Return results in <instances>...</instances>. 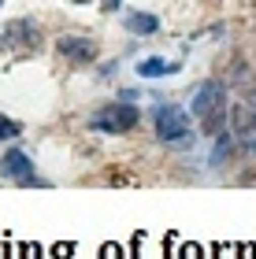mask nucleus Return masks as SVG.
<instances>
[{
	"label": "nucleus",
	"mask_w": 256,
	"mask_h": 259,
	"mask_svg": "<svg viewBox=\"0 0 256 259\" xmlns=\"http://www.w3.org/2000/svg\"><path fill=\"white\" fill-rule=\"evenodd\" d=\"M190 108H193V119L201 122L204 134H219V126L227 119V89H223V81H204V85L193 93Z\"/></svg>",
	"instance_id": "obj_1"
},
{
	"label": "nucleus",
	"mask_w": 256,
	"mask_h": 259,
	"mask_svg": "<svg viewBox=\"0 0 256 259\" xmlns=\"http://www.w3.org/2000/svg\"><path fill=\"white\" fill-rule=\"evenodd\" d=\"M137 119H141V111L134 104H108V108H100L93 115V130H100V134H126V130L137 126Z\"/></svg>",
	"instance_id": "obj_2"
},
{
	"label": "nucleus",
	"mask_w": 256,
	"mask_h": 259,
	"mask_svg": "<svg viewBox=\"0 0 256 259\" xmlns=\"http://www.w3.org/2000/svg\"><path fill=\"white\" fill-rule=\"evenodd\" d=\"M156 137L160 141H178V145H186L190 141V115H186L182 108H171V104H164V108H156Z\"/></svg>",
	"instance_id": "obj_3"
},
{
	"label": "nucleus",
	"mask_w": 256,
	"mask_h": 259,
	"mask_svg": "<svg viewBox=\"0 0 256 259\" xmlns=\"http://www.w3.org/2000/svg\"><path fill=\"white\" fill-rule=\"evenodd\" d=\"M0 174H4L8 182H38V178H33V159L26 156V152H19V148L4 152V159H0Z\"/></svg>",
	"instance_id": "obj_4"
},
{
	"label": "nucleus",
	"mask_w": 256,
	"mask_h": 259,
	"mask_svg": "<svg viewBox=\"0 0 256 259\" xmlns=\"http://www.w3.org/2000/svg\"><path fill=\"white\" fill-rule=\"evenodd\" d=\"M60 56L63 60H71V63H93L97 60V45H93L89 37H60Z\"/></svg>",
	"instance_id": "obj_5"
},
{
	"label": "nucleus",
	"mask_w": 256,
	"mask_h": 259,
	"mask_svg": "<svg viewBox=\"0 0 256 259\" xmlns=\"http://www.w3.org/2000/svg\"><path fill=\"white\" fill-rule=\"evenodd\" d=\"M137 74H141V78L178 74V63H171V60H141V63H137Z\"/></svg>",
	"instance_id": "obj_6"
},
{
	"label": "nucleus",
	"mask_w": 256,
	"mask_h": 259,
	"mask_svg": "<svg viewBox=\"0 0 256 259\" xmlns=\"http://www.w3.org/2000/svg\"><path fill=\"white\" fill-rule=\"evenodd\" d=\"M126 30H134V33H156L160 30V19L149 15V11H134V15L126 19Z\"/></svg>",
	"instance_id": "obj_7"
},
{
	"label": "nucleus",
	"mask_w": 256,
	"mask_h": 259,
	"mask_svg": "<svg viewBox=\"0 0 256 259\" xmlns=\"http://www.w3.org/2000/svg\"><path fill=\"white\" fill-rule=\"evenodd\" d=\"M252 126H256V108H252V104H241V111L234 119V130H238V134H249Z\"/></svg>",
	"instance_id": "obj_8"
},
{
	"label": "nucleus",
	"mask_w": 256,
	"mask_h": 259,
	"mask_svg": "<svg viewBox=\"0 0 256 259\" xmlns=\"http://www.w3.org/2000/svg\"><path fill=\"white\" fill-rule=\"evenodd\" d=\"M22 134V126L15 119H8V115H0V141H15Z\"/></svg>",
	"instance_id": "obj_9"
},
{
	"label": "nucleus",
	"mask_w": 256,
	"mask_h": 259,
	"mask_svg": "<svg viewBox=\"0 0 256 259\" xmlns=\"http://www.w3.org/2000/svg\"><path fill=\"white\" fill-rule=\"evenodd\" d=\"M230 148H234V137H230V134H219V145H215V156H212V163H223Z\"/></svg>",
	"instance_id": "obj_10"
},
{
	"label": "nucleus",
	"mask_w": 256,
	"mask_h": 259,
	"mask_svg": "<svg viewBox=\"0 0 256 259\" xmlns=\"http://www.w3.org/2000/svg\"><path fill=\"white\" fill-rule=\"evenodd\" d=\"M119 4H123V0H104V8H108V11H115Z\"/></svg>",
	"instance_id": "obj_11"
},
{
	"label": "nucleus",
	"mask_w": 256,
	"mask_h": 259,
	"mask_svg": "<svg viewBox=\"0 0 256 259\" xmlns=\"http://www.w3.org/2000/svg\"><path fill=\"white\" fill-rule=\"evenodd\" d=\"M71 4H89V0H71Z\"/></svg>",
	"instance_id": "obj_12"
},
{
	"label": "nucleus",
	"mask_w": 256,
	"mask_h": 259,
	"mask_svg": "<svg viewBox=\"0 0 256 259\" xmlns=\"http://www.w3.org/2000/svg\"><path fill=\"white\" fill-rule=\"evenodd\" d=\"M0 49H4V33H0Z\"/></svg>",
	"instance_id": "obj_13"
},
{
	"label": "nucleus",
	"mask_w": 256,
	"mask_h": 259,
	"mask_svg": "<svg viewBox=\"0 0 256 259\" xmlns=\"http://www.w3.org/2000/svg\"><path fill=\"white\" fill-rule=\"evenodd\" d=\"M252 148H256V141H252Z\"/></svg>",
	"instance_id": "obj_14"
},
{
	"label": "nucleus",
	"mask_w": 256,
	"mask_h": 259,
	"mask_svg": "<svg viewBox=\"0 0 256 259\" xmlns=\"http://www.w3.org/2000/svg\"><path fill=\"white\" fill-rule=\"evenodd\" d=\"M0 4H4V0H0Z\"/></svg>",
	"instance_id": "obj_15"
}]
</instances>
